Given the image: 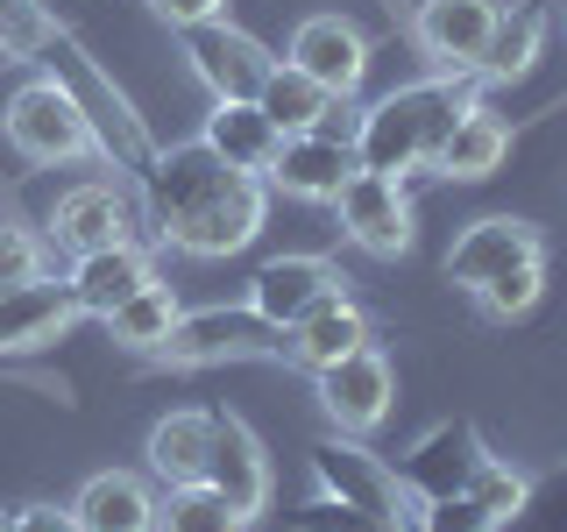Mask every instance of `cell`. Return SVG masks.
Here are the masks:
<instances>
[{
	"instance_id": "28",
	"label": "cell",
	"mask_w": 567,
	"mask_h": 532,
	"mask_svg": "<svg viewBox=\"0 0 567 532\" xmlns=\"http://www.w3.org/2000/svg\"><path fill=\"white\" fill-rule=\"evenodd\" d=\"M468 497L489 511L496 525H511V519H525V504H532V483H525V469H511V461L483 454V469L468 475Z\"/></svg>"
},
{
	"instance_id": "19",
	"label": "cell",
	"mask_w": 567,
	"mask_h": 532,
	"mask_svg": "<svg viewBox=\"0 0 567 532\" xmlns=\"http://www.w3.org/2000/svg\"><path fill=\"white\" fill-rule=\"evenodd\" d=\"M71 519L79 532H156V490L128 469H100L71 497Z\"/></svg>"
},
{
	"instance_id": "8",
	"label": "cell",
	"mask_w": 567,
	"mask_h": 532,
	"mask_svg": "<svg viewBox=\"0 0 567 532\" xmlns=\"http://www.w3.org/2000/svg\"><path fill=\"white\" fill-rule=\"evenodd\" d=\"M390 398H398V377H390L383 348H354L333 369H319V412L333 419V433L362 440L369 426L390 419Z\"/></svg>"
},
{
	"instance_id": "17",
	"label": "cell",
	"mask_w": 567,
	"mask_h": 532,
	"mask_svg": "<svg viewBox=\"0 0 567 532\" xmlns=\"http://www.w3.org/2000/svg\"><path fill=\"white\" fill-rule=\"evenodd\" d=\"M341 270H333L327 256H270L256 277H248V306H256L262 319H277L284 334H291L298 313H312L327 291H341Z\"/></svg>"
},
{
	"instance_id": "22",
	"label": "cell",
	"mask_w": 567,
	"mask_h": 532,
	"mask_svg": "<svg viewBox=\"0 0 567 532\" xmlns=\"http://www.w3.org/2000/svg\"><path fill=\"white\" fill-rule=\"evenodd\" d=\"M150 475L164 490H185V483H206V461H213V412H171L150 426Z\"/></svg>"
},
{
	"instance_id": "2",
	"label": "cell",
	"mask_w": 567,
	"mask_h": 532,
	"mask_svg": "<svg viewBox=\"0 0 567 532\" xmlns=\"http://www.w3.org/2000/svg\"><path fill=\"white\" fill-rule=\"evenodd\" d=\"M483 79L475 71H440V79H419V85H398L383 93L377 106L354 114V171H383V177H404V171H433L440 142L454 135V121L475 106Z\"/></svg>"
},
{
	"instance_id": "11",
	"label": "cell",
	"mask_w": 567,
	"mask_h": 532,
	"mask_svg": "<svg viewBox=\"0 0 567 532\" xmlns=\"http://www.w3.org/2000/svg\"><path fill=\"white\" fill-rule=\"evenodd\" d=\"M483 433H475L468 419H440V426H425V433L412 440V454H404V469H398V483L419 497V504H433V497H461L468 490V475L483 469Z\"/></svg>"
},
{
	"instance_id": "3",
	"label": "cell",
	"mask_w": 567,
	"mask_h": 532,
	"mask_svg": "<svg viewBox=\"0 0 567 532\" xmlns=\"http://www.w3.org/2000/svg\"><path fill=\"white\" fill-rule=\"evenodd\" d=\"M0 129H8V150L22 156V164H85V156H100V135H93V114L79 106L64 79H29L22 93L8 100V114H0Z\"/></svg>"
},
{
	"instance_id": "26",
	"label": "cell",
	"mask_w": 567,
	"mask_h": 532,
	"mask_svg": "<svg viewBox=\"0 0 567 532\" xmlns=\"http://www.w3.org/2000/svg\"><path fill=\"white\" fill-rule=\"evenodd\" d=\"M177 313H185V306H177V291H171V284H142L128 306H114V313H106V327H114V341H121V348L156 355V348H164V334L177 327Z\"/></svg>"
},
{
	"instance_id": "34",
	"label": "cell",
	"mask_w": 567,
	"mask_h": 532,
	"mask_svg": "<svg viewBox=\"0 0 567 532\" xmlns=\"http://www.w3.org/2000/svg\"><path fill=\"white\" fill-rule=\"evenodd\" d=\"M8 532H79V519H71V504H22V511H8Z\"/></svg>"
},
{
	"instance_id": "31",
	"label": "cell",
	"mask_w": 567,
	"mask_h": 532,
	"mask_svg": "<svg viewBox=\"0 0 567 532\" xmlns=\"http://www.w3.org/2000/svg\"><path fill=\"white\" fill-rule=\"evenodd\" d=\"M291 532H404V525L369 519V511L341 504V497H312V504H298V511H291Z\"/></svg>"
},
{
	"instance_id": "20",
	"label": "cell",
	"mask_w": 567,
	"mask_h": 532,
	"mask_svg": "<svg viewBox=\"0 0 567 532\" xmlns=\"http://www.w3.org/2000/svg\"><path fill=\"white\" fill-rule=\"evenodd\" d=\"M50 227H58V242L71 248V256H85V248H114V242H135V213L128 200H121L114 185H71L58 213H50Z\"/></svg>"
},
{
	"instance_id": "30",
	"label": "cell",
	"mask_w": 567,
	"mask_h": 532,
	"mask_svg": "<svg viewBox=\"0 0 567 532\" xmlns=\"http://www.w3.org/2000/svg\"><path fill=\"white\" fill-rule=\"evenodd\" d=\"M539 284H546V256L518 263V270H504V277H489L483 291H475V306H483L489 319H525L532 306H539Z\"/></svg>"
},
{
	"instance_id": "36",
	"label": "cell",
	"mask_w": 567,
	"mask_h": 532,
	"mask_svg": "<svg viewBox=\"0 0 567 532\" xmlns=\"http://www.w3.org/2000/svg\"><path fill=\"white\" fill-rule=\"evenodd\" d=\"M0 532H8V511H0Z\"/></svg>"
},
{
	"instance_id": "7",
	"label": "cell",
	"mask_w": 567,
	"mask_h": 532,
	"mask_svg": "<svg viewBox=\"0 0 567 532\" xmlns=\"http://www.w3.org/2000/svg\"><path fill=\"white\" fill-rule=\"evenodd\" d=\"M185 58H192V71L206 79V93L213 100H256V85L270 79V50L256 43L248 29H235L227 14H213V22H192L185 29Z\"/></svg>"
},
{
	"instance_id": "1",
	"label": "cell",
	"mask_w": 567,
	"mask_h": 532,
	"mask_svg": "<svg viewBox=\"0 0 567 532\" xmlns=\"http://www.w3.org/2000/svg\"><path fill=\"white\" fill-rule=\"evenodd\" d=\"M142 206H150L156 235L185 256H235L262 235V206L270 185L206 150V142H177V150H150L142 164Z\"/></svg>"
},
{
	"instance_id": "33",
	"label": "cell",
	"mask_w": 567,
	"mask_h": 532,
	"mask_svg": "<svg viewBox=\"0 0 567 532\" xmlns=\"http://www.w3.org/2000/svg\"><path fill=\"white\" fill-rule=\"evenodd\" d=\"M35 277H50L43 270V242H35L29 227H8V221H0V291L35 284Z\"/></svg>"
},
{
	"instance_id": "4",
	"label": "cell",
	"mask_w": 567,
	"mask_h": 532,
	"mask_svg": "<svg viewBox=\"0 0 567 532\" xmlns=\"http://www.w3.org/2000/svg\"><path fill=\"white\" fill-rule=\"evenodd\" d=\"M270 355H291V334L277 319H262L256 306H199V313H177L156 362L206 369V362H270Z\"/></svg>"
},
{
	"instance_id": "25",
	"label": "cell",
	"mask_w": 567,
	"mask_h": 532,
	"mask_svg": "<svg viewBox=\"0 0 567 532\" xmlns=\"http://www.w3.org/2000/svg\"><path fill=\"white\" fill-rule=\"evenodd\" d=\"M539 43H546V8H504V14H496L489 50H483V64H475V79H483V85L525 79V71L539 64Z\"/></svg>"
},
{
	"instance_id": "18",
	"label": "cell",
	"mask_w": 567,
	"mask_h": 532,
	"mask_svg": "<svg viewBox=\"0 0 567 532\" xmlns=\"http://www.w3.org/2000/svg\"><path fill=\"white\" fill-rule=\"evenodd\" d=\"M354 348H369V313L354 306L348 291H327L312 313H298L291 319V362L298 369H333L341 355H354Z\"/></svg>"
},
{
	"instance_id": "32",
	"label": "cell",
	"mask_w": 567,
	"mask_h": 532,
	"mask_svg": "<svg viewBox=\"0 0 567 532\" xmlns=\"http://www.w3.org/2000/svg\"><path fill=\"white\" fill-rule=\"evenodd\" d=\"M412 525H419V532H496V519H489L483 504H475L468 490H461V497H433V504H419V511H412Z\"/></svg>"
},
{
	"instance_id": "27",
	"label": "cell",
	"mask_w": 567,
	"mask_h": 532,
	"mask_svg": "<svg viewBox=\"0 0 567 532\" xmlns=\"http://www.w3.org/2000/svg\"><path fill=\"white\" fill-rule=\"evenodd\" d=\"M156 532H248V519L213 483H185V490H164Z\"/></svg>"
},
{
	"instance_id": "5",
	"label": "cell",
	"mask_w": 567,
	"mask_h": 532,
	"mask_svg": "<svg viewBox=\"0 0 567 532\" xmlns=\"http://www.w3.org/2000/svg\"><path fill=\"white\" fill-rule=\"evenodd\" d=\"M312 475H319V497H341V504L369 511V519L412 525V490H404V483H398V469H383V461L369 454L354 433H327V440H312Z\"/></svg>"
},
{
	"instance_id": "13",
	"label": "cell",
	"mask_w": 567,
	"mask_h": 532,
	"mask_svg": "<svg viewBox=\"0 0 567 532\" xmlns=\"http://www.w3.org/2000/svg\"><path fill=\"white\" fill-rule=\"evenodd\" d=\"M496 14H504V0H419L412 35L440 71H475L496 35Z\"/></svg>"
},
{
	"instance_id": "14",
	"label": "cell",
	"mask_w": 567,
	"mask_h": 532,
	"mask_svg": "<svg viewBox=\"0 0 567 532\" xmlns=\"http://www.w3.org/2000/svg\"><path fill=\"white\" fill-rule=\"evenodd\" d=\"M71 319H85L71 284H58V277L14 284V291H0V355H35V348L64 341Z\"/></svg>"
},
{
	"instance_id": "12",
	"label": "cell",
	"mask_w": 567,
	"mask_h": 532,
	"mask_svg": "<svg viewBox=\"0 0 567 532\" xmlns=\"http://www.w3.org/2000/svg\"><path fill=\"white\" fill-rule=\"evenodd\" d=\"M546 248H539V227L532 221H511V213H489V221H475V227H461L454 248H447V284H461V291H483L489 277H504V270H518V263H539Z\"/></svg>"
},
{
	"instance_id": "9",
	"label": "cell",
	"mask_w": 567,
	"mask_h": 532,
	"mask_svg": "<svg viewBox=\"0 0 567 532\" xmlns=\"http://www.w3.org/2000/svg\"><path fill=\"white\" fill-rule=\"evenodd\" d=\"M341 227L354 248H369V256H404L412 248V200H404V177H383V171H354L341 185Z\"/></svg>"
},
{
	"instance_id": "24",
	"label": "cell",
	"mask_w": 567,
	"mask_h": 532,
	"mask_svg": "<svg viewBox=\"0 0 567 532\" xmlns=\"http://www.w3.org/2000/svg\"><path fill=\"white\" fill-rule=\"evenodd\" d=\"M504 156H511V129H504V121L489 114L483 100H475L468 114L454 121V135L440 142L433 171H440V177H461V185H475V177H489L496 164H504Z\"/></svg>"
},
{
	"instance_id": "23",
	"label": "cell",
	"mask_w": 567,
	"mask_h": 532,
	"mask_svg": "<svg viewBox=\"0 0 567 532\" xmlns=\"http://www.w3.org/2000/svg\"><path fill=\"white\" fill-rule=\"evenodd\" d=\"M256 106L270 114V129H277V135H306V129H333V106H341V100H333L327 85H312L298 64H284V58H277V64H270V79L256 85Z\"/></svg>"
},
{
	"instance_id": "21",
	"label": "cell",
	"mask_w": 567,
	"mask_h": 532,
	"mask_svg": "<svg viewBox=\"0 0 567 532\" xmlns=\"http://www.w3.org/2000/svg\"><path fill=\"white\" fill-rule=\"evenodd\" d=\"M206 150L220 156V164H235L248 177H262L270 171V156H277V129H270V114H262L256 100H213V114H206Z\"/></svg>"
},
{
	"instance_id": "10",
	"label": "cell",
	"mask_w": 567,
	"mask_h": 532,
	"mask_svg": "<svg viewBox=\"0 0 567 532\" xmlns=\"http://www.w3.org/2000/svg\"><path fill=\"white\" fill-rule=\"evenodd\" d=\"M312 85H327L333 100H354L369 79V35L348 22V14H306V22L291 29V58Z\"/></svg>"
},
{
	"instance_id": "6",
	"label": "cell",
	"mask_w": 567,
	"mask_h": 532,
	"mask_svg": "<svg viewBox=\"0 0 567 532\" xmlns=\"http://www.w3.org/2000/svg\"><path fill=\"white\" fill-rule=\"evenodd\" d=\"M354 177V142L333 129H306V135H284L262 185H277L284 200H306V206H333L341 185Z\"/></svg>"
},
{
	"instance_id": "16",
	"label": "cell",
	"mask_w": 567,
	"mask_h": 532,
	"mask_svg": "<svg viewBox=\"0 0 567 532\" xmlns=\"http://www.w3.org/2000/svg\"><path fill=\"white\" fill-rule=\"evenodd\" d=\"M206 483L227 497V504L241 511V519H256L262 504H270V454H262V440L248 433L235 412H213V461H206Z\"/></svg>"
},
{
	"instance_id": "35",
	"label": "cell",
	"mask_w": 567,
	"mask_h": 532,
	"mask_svg": "<svg viewBox=\"0 0 567 532\" xmlns=\"http://www.w3.org/2000/svg\"><path fill=\"white\" fill-rule=\"evenodd\" d=\"M156 14H164L171 29H192V22H213V14H227V0H150Z\"/></svg>"
},
{
	"instance_id": "29",
	"label": "cell",
	"mask_w": 567,
	"mask_h": 532,
	"mask_svg": "<svg viewBox=\"0 0 567 532\" xmlns=\"http://www.w3.org/2000/svg\"><path fill=\"white\" fill-rule=\"evenodd\" d=\"M50 43H58V22L43 0H0V58H43Z\"/></svg>"
},
{
	"instance_id": "15",
	"label": "cell",
	"mask_w": 567,
	"mask_h": 532,
	"mask_svg": "<svg viewBox=\"0 0 567 532\" xmlns=\"http://www.w3.org/2000/svg\"><path fill=\"white\" fill-rule=\"evenodd\" d=\"M71 298H79L85 319H106L114 306H128L142 284H156V263L142 242H114V248H85V256H71Z\"/></svg>"
}]
</instances>
